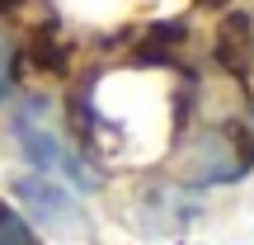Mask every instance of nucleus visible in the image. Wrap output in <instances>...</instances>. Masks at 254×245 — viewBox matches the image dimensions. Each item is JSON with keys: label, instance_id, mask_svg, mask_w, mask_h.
Returning a JSON list of instances; mask_svg holds the SVG:
<instances>
[{"label": "nucleus", "instance_id": "nucleus-1", "mask_svg": "<svg viewBox=\"0 0 254 245\" xmlns=\"http://www.w3.org/2000/svg\"><path fill=\"white\" fill-rule=\"evenodd\" d=\"M14 142H19V151L43 170V179L47 174H62L66 184H80V189H94V184H99V174L85 165V156L75 151V146L66 142V132L57 127L47 94L19 99V109H14Z\"/></svg>", "mask_w": 254, "mask_h": 245}, {"label": "nucleus", "instance_id": "nucleus-4", "mask_svg": "<svg viewBox=\"0 0 254 245\" xmlns=\"http://www.w3.org/2000/svg\"><path fill=\"white\" fill-rule=\"evenodd\" d=\"M9 85H14V47L0 38V99L9 94Z\"/></svg>", "mask_w": 254, "mask_h": 245}, {"label": "nucleus", "instance_id": "nucleus-3", "mask_svg": "<svg viewBox=\"0 0 254 245\" xmlns=\"http://www.w3.org/2000/svg\"><path fill=\"white\" fill-rule=\"evenodd\" d=\"M0 245H38V236L28 231V222L19 217L14 208L0 203Z\"/></svg>", "mask_w": 254, "mask_h": 245}, {"label": "nucleus", "instance_id": "nucleus-2", "mask_svg": "<svg viewBox=\"0 0 254 245\" xmlns=\"http://www.w3.org/2000/svg\"><path fill=\"white\" fill-rule=\"evenodd\" d=\"M14 193L33 208V217H43L47 227H71L75 222V208H71V198H66L57 184H47V179H19L14 184Z\"/></svg>", "mask_w": 254, "mask_h": 245}]
</instances>
